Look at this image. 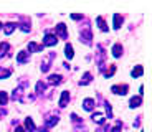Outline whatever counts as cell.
Segmentation results:
<instances>
[{
	"label": "cell",
	"instance_id": "obj_26",
	"mask_svg": "<svg viewBox=\"0 0 152 132\" xmlns=\"http://www.w3.org/2000/svg\"><path fill=\"white\" fill-rule=\"evenodd\" d=\"M121 129H123V122L118 121V122H116V127L113 129V132H121Z\"/></svg>",
	"mask_w": 152,
	"mask_h": 132
},
{
	"label": "cell",
	"instance_id": "obj_16",
	"mask_svg": "<svg viewBox=\"0 0 152 132\" xmlns=\"http://www.w3.org/2000/svg\"><path fill=\"white\" fill-rule=\"evenodd\" d=\"M25 127H27V131H30V132H33L35 129V124H33V121H32V117H27L25 119Z\"/></svg>",
	"mask_w": 152,
	"mask_h": 132
},
{
	"label": "cell",
	"instance_id": "obj_8",
	"mask_svg": "<svg viewBox=\"0 0 152 132\" xmlns=\"http://www.w3.org/2000/svg\"><path fill=\"white\" fill-rule=\"evenodd\" d=\"M68 101H70V93H68V91H63V93H61V99H60V107H65Z\"/></svg>",
	"mask_w": 152,
	"mask_h": 132
},
{
	"label": "cell",
	"instance_id": "obj_6",
	"mask_svg": "<svg viewBox=\"0 0 152 132\" xmlns=\"http://www.w3.org/2000/svg\"><path fill=\"white\" fill-rule=\"evenodd\" d=\"M61 81H63V79H61L60 74H51L50 78H48V84H51V86H56V84H60Z\"/></svg>",
	"mask_w": 152,
	"mask_h": 132
},
{
	"label": "cell",
	"instance_id": "obj_11",
	"mask_svg": "<svg viewBox=\"0 0 152 132\" xmlns=\"http://www.w3.org/2000/svg\"><path fill=\"white\" fill-rule=\"evenodd\" d=\"M91 119H93L96 124H99V126H101V124H104V116L99 114V112H94V114L91 116Z\"/></svg>",
	"mask_w": 152,
	"mask_h": 132
},
{
	"label": "cell",
	"instance_id": "obj_24",
	"mask_svg": "<svg viewBox=\"0 0 152 132\" xmlns=\"http://www.w3.org/2000/svg\"><path fill=\"white\" fill-rule=\"evenodd\" d=\"M114 73H116V66H114V65H111V66H109V70H108V71H104V78H111V76H113Z\"/></svg>",
	"mask_w": 152,
	"mask_h": 132
},
{
	"label": "cell",
	"instance_id": "obj_33",
	"mask_svg": "<svg viewBox=\"0 0 152 132\" xmlns=\"http://www.w3.org/2000/svg\"><path fill=\"white\" fill-rule=\"evenodd\" d=\"M0 28H2V25H0Z\"/></svg>",
	"mask_w": 152,
	"mask_h": 132
},
{
	"label": "cell",
	"instance_id": "obj_28",
	"mask_svg": "<svg viewBox=\"0 0 152 132\" xmlns=\"http://www.w3.org/2000/svg\"><path fill=\"white\" fill-rule=\"evenodd\" d=\"M71 18H73V20H81V15H80V13H73Z\"/></svg>",
	"mask_w": 152,
	"mask_h": 132
},
{
	"label": "cell",
	"instance_id": "obj_17",
	"mask_svg": "<svg viewBox=\"0 0 152 132\" xmlns=\"http://www.w3.org/2000/svg\"><path fill=\"white\" fill-rule=\"evenodd\" d=\"M15 28H17V25L10 22V23H7V25H5L4 32H5V35H10V33H13V30H15Z\"/></svg>",
	"mask_w": 152,
	"mask_h": 132
},
{
	"label": "cell",
	"instance_id": "obj_23",
	"mask_svg": "<svg viewBox=\"0 0 152 132\" xmlns=\"http://www.w3.org/2000/svg\"><path fill=\"white\" fill-rule=\"evenodd\" d=\"M45 89H47V84H45V82H42V81H38L37 82V94H42Z\"/></svg>",
	"mask_w": 152,
	"mask_h": 132
},
{
	"label": "cell",
	"instance_id": "obj_14",
	"mask_svg": "<svg viewBox=\"0 0 152 132\" xmlns=\"http://www.w3.org/2000/svg\"><path fill=\"white\" fill-rule=\"evenodd\" d=\"M142 73H144L142 66H136L134 70L131 71V76H132V78H139V76H142Z\"/></svg>",
	"mask_w": 152,
	"mask_h": 132
},
{
	"label": "cell",
	"instance_id": "obj_13",
	"mask_svg": "<svg viewBox=\"0 0 152 132\" xmlns=\"http://www.w3.org/2000/svg\"><path fill=\"white\" fill-rule=\"evenodd\" d=\"M141 103H142V98H141V96H134V98H131V101H129L131 107H139Z\"/></svg>",
	"mask_w": 152,
	"mask_h": 132
},
{
	"label": "cell",
	"instance_id": "obj_22",
	"mask_svg": "<svg viewBox=\"0 0 152 132\" xmlns=\"http://www.w3.org/2000/svg\"><path fill=\"white\" fill-rule=\"evenodd\" d=\"M45 124H47V127H51V126H55V124H58V117H48L47 121H45Z\"/></svg>",
	"mask_w": 152,
	"mask_h": 132
},
{
	"label": "cell",
	"instance_id": "obj_18",
	"mask_svg": "<svg viewBox=\"0 0 152 132\" xmlns=\"http://www.w3.org/2000/svg\"><path fill=\"white\" fill-rule=\"evenodd\" d=\"M65 55H66L68 60H71L73 55H75V53H73V46L70 45V43H66V46H65Z\"/></svg>",
	"mask_w": 152,
	"mask_h": 132
},
{
	"label": "cell",
	"instance_id": "obj_27",
	"mask_svg": "<svg viewBox=\"0 0 152 132\" xmlns=\"http://www.w3.org/2000/svg\"><path fill=\"white\" fill-rule=\"evenodd\" d=\"M104 106H106V112H108V117L111 119V117H113V111H111V106H109V103H106Z\"/></svg>",
	"mask_w": 152,
	"mask_h": 132
},
{
	"label": "cell",
	"instance_id": "obj_31",
	"mask_svg": "<svg viewBox=\"0 0 152 132\" xmlns=\"http://www.w3.org/2000/svg\"><path fill=\"white\" fill-rule=\"evenodd\" d=\"M5 114V111H4V109H0V116H4Z\"/></svg>",
	"mask_w": 152,
	"mask_h": 132
},
{
	"label": "cell",
	"instance_id": "obj_3",
	"mask_svg": "<svg viewBox=\"0 0 152 132\" xmlns=\"http://www.w3.org/2000/svg\"><path fill=\"white\" fill-rule=\"evenodd\" d=\"M56 33H58L60 37L63 38V40H66V38H68L66 25H65V23H58V25H56Z\"/></svg>",
	"mask_w": 152,
	"mask_h": 132
},
{
	"label": "cell",
	"instance_id": "obj_30",
	"mask_svg": "<svg viewBox=\"0 0 152 132\" xmlns=\"http://www.w3.org/2000/svg\"><path fill=\"white\" fill-rule=\"evenodd\" d=\"M15 132H25V129H23V127H17V129H15Z\"/></svg>",
	"mask_w": 152,
	"mask_h": 132
},
{
	"label": "cell",
	"instance_id": "obj_29",
	"mask_svg": "<svg viewBox=\"0 0 152 132\" xmlns=\"http://www.w3.org/2000/svg\"><path fill=\"white\" fill-rule=\"evenodd\" d=\"M20 28L23 30V32H28V30H30V27H27V25H20Z\"/></svg>",
	"mask_w": 152,
	"mask_h": 132
},
{
	"label": "cell",
	"instance_id": "obj_7",
	"mask_svg": "<svg viewBox=\"0 0 152 132\" xmlns=\"http://www.w3.org/2000/svg\"><path fill=\"white\" fill-rule=\"evenodd\" d=\"M121 55H123V46H121V43H116V45L113 46V56L119 58Z\"/></svg>",
	"mask_w": 152,
	"mask_h": 132
},
{
	"label": "cell",
	"instance_id": "obj_5",
	"mask_svg": "<svg viewBox=\"0 0 152 132\" xmlns=\"http://www.w3.org/2000/svg\"><path fill=\"white\" fill-rule=\"evenodd\" d=\"M94 106H96V103H94V99H91V98L83 101V109H85V111H93Z\"/></svg>",
	"mask_w": 152,
	"mask_h": 132
},
{
	"label": "cell",
	"instance_id": "obj_21",
	"mask_svg": "<svg viewBox=\"0 0 152 132\" xmlns=\"http://www.w3.org/2000/svg\"><path fill=\"white\" fill-rule=\"evenodd\" d=\"M10 74H12V70H5V68H0V79L9 78Z\"/></svg>",
	"mask_w": 152,
	"mask_h": 132
},
{
	"label": "cell",
	"instance_id": "obj_1",
	"mask_svg": "<svg viewBox=\"0 0 152 132\" xmlns=\"http://www.w3.org/2000/svg\"><path fill=\"white\" fill-rule=\"evenodd\" d=\"M80 38L83 40V43H86V45H89L91 43V40H93V35H91V30L89 28H85L83 32H81Z\"/></svg>",
	"mask_w": 152,
	"mask_h": 132
},
{
	"label": "cell",
	"instance_id": "obj_10",
	"mask_svg": "<svg viewBox=\"0 0 152 132\" xmlns=\"http://www.w3.org/2000/svg\"><path fill=\"white\" fill-rule=\"evenodd\" d=\"M96 23H98V27H99V30H101V32H108V25H106V22H104V18H103V16H98Z\"/></svg>",
	"mask_w": 152,
	"mask_h": 132
},
{
	"label": "cell",
	"instance_id": "obj_12",
	"mask_svg": "<svg viewBox=\"0 0 152 132\" xmlns=\"http://www.w3.org/2000/svg\"><path fill=\"white\" fill-rule=\"evenodd\" d=\"M17 61L20 63V65L27 63V61H28V53H27V51H20V53H18V56H17Z\"/></svg>",
	"mask_w": 152,
	"mask_h": 132
},
{
	"label": "cell",
	"instance_id": "obj_25",
	"mask_svg": "<svg viewBox=\"0 0 152 132\" xmlns=\"http://www.w3.org/2000/svg\"><path fill=\"white\" fill-rule=\"evenodd\" d=\"M7 101H9V96H7V93H0V106H5L7 104Z\"/></svg>",
	"mask_w": 152,
	"mask_h": 132
},
{
	"label": "cell",
	"instance_id": "obj_2",
	"mask_svg": "<svg viewBox=\"0 0 152 132\" xmlns=\"http://www.w3.org/2000/svg\"><path fill=\"white\" fill-rule=\"evenodd\" d=\"M56 35H50V33H47L45 35V40H43V46H53L56 45Z\"/></svg>",
	"mask_w": 152,
	"mask_h": 132
},
{
	"label": "cell",
	"instance_id": "obj_9",
	"mask_svg": "<svg viewBox=\"0 0 152 132\" xmlns=\"http://www.w3.org/2000/svg\"><path fill=\"white\" fill-rule=\"evenodd\" d=\"M28 51H32V53H35V51H43V45H37L35 41H32V43H28Z\"/></svg>",
	"mask_w": 152,
	"mask_h": 132
},
{
	"label": "cell",
	"instance_id": "obj_32",
	"mask_svg": "<svg viewBox=\"0 0 152 132\" xmlns=\"http://www.w3.org/2000/svg\"><path fill=\"white\" fill-rule=\"evenodd\" d=\"M38 132H48V131H47V129H43V131H42V129H40V131H38Z\"/></svg>",
	"mask_w": 152,
	"mask_h": 132
},
{
	"label": "cell",
	"instance_id": "obj_15",
	"mask_svg": "<svg viewBox=\"0 0 152 132\" xmlns=\"http://www.w3.org/2000/svg\"><path fill=\"white\" fill-rule=\"evenodd\" d=\"M91 79H93L91 73H85V74H83V78H81V81H80V84H81V86H85V84H89V82H91Z\"/></svg>",
	"mask_w": 152,
	"mask_h": 132
},
{
	"label": "cell",
	"instance_id": "obj_20",
	"mask_svg": "<svg viewBox=\"0 0 152 132\" xmlns=\"http://www.w3.org/2000/svg\"><path fill=\"white\" fill-rule=\"evenodd\" d=\"M9 48H10V45L7 43V41H4V43L0 45V58H2V56H5V53L9 51Z\"/></svg>",
	"mask_w": 152,
	"mask_h": 132
},
{
	"label": "cell",
	"instance_id": "obj_4",
	"mask_svg": "<svg viewBox=\"0 0 152 132\" xmlns=\"http://www.w3.org/2000/svg\"><path fill=\"white\" fill-rule=\"evenodd\" d=\"M127 84H123V86H113L111 88V91H113L114 94H121V96H124V94H127Z\"/></svg>",
	"mask_w": 152,
	"mask_h": 132
},
{
	"label": "cell",
	"instance_id": "obj_19",
	"mask_svg": "<svg viewBox=\"0 0 152 132\" xmlns=\"http://www.w3.org/2000/svg\"><path fill=\"white\" fill-rule=\"evenodd\" d=\"M121 23H123V16L119 13H114V28H121Z\"/></svg>",
	"mask_w": 152,
	"mask_h": 132
}]
</instances>
